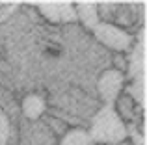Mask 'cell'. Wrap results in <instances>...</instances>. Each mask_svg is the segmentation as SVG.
I'll return each instance as SVG.
<instances>
[{"mask_svg": "<svg viewBox=\"0 0 147 145\" xmlns=\"http://www.w3.org/2000/svg\"><path fill=\"white\" fill-rule=\"evenodd\" d=\"M75 9H76L78 19L84 22V26L93 32L95 39L100 41L104 47L112 48V50H117V52H123L132 45V37H130L129 32L121 30L115 24L100 21L99 4H95V2H78Z\"/></svg>", "mask_w": 147, "mask_h": 145, "instance_id": "1", "label": "cell"}, {"mask_svg": "<svg viewBox=\"0 0 147 145\" xmlns=\"http://www.w3.org/2000/svg\"><path fill=\"white\" fill-rule=\"evenodd\" d=\"M88 136L93 143H119L129 136L125 121L119 117L115 104H104L95 113Z\"/></svg>", "mask_w": 147, "mask_h": 145, "instance_id": "2", "label": "cell"}, {"mask_svg": "<svg viewBox=\"0 0 147 145\" xmlns=\"http://www.w3.org/2000/svg\"><path fill=\"white\" fill-rule=\"evenodd\" d=\"M129 75L132 76V86L129 87V97L140 102L142 110H145V30L138 39L134 52L129 62Z\"/></svg>", "mask_w": 147, "mask_h": 145, "instance_id": "3", "label": "cell"}, {"mask_svg": "<svg viewBox=\"0 0 147 145\" xmlns=\"http://www.w3.org/2000/svg\"><path fill=\"white\" fill-rule=\"evenodd\" d=\"M125 86V75L121 69H106L97 82V89L104 104H115L117 97Z\"/></svg>", "mask_w": 147, "mask_h": 145, "instance_id": "4", "label": "cell"}, {"mask_svg": "<svg viewBox=\"0 0 147 145\" xmlns=\"http://www.w3.org/2000/svg\"><path fill=\"white\" fill-rule=\"evenodd\" d=\"M36 7L50 22H75V21H78L75 4H71V2H36Z\"/></svg>", "mask_w": 147, "mask_h": 145, "instance_id": "5", "label": "cell"}, {"mask_svg": "<svg viewBox=\"0 0 147 145\" xmlns=\"http://www.w3.org/2000/svg\"><path fill=\"white\" fill-rule=\"evenodd\" d=\"M45 112V101L39 95H28V97L22 99V115L26 119H39Z\"/></svg>", "mask_w": 147, "mask_h": 145, "instance_id": "6", "label": "cell"}, {"mask_svg": "<svg viewBox=\"0 0 147 145\" xmlns=\"http://www.w3.org/2000/svg\"><path fill=\"white\" fill-rule=\"evenodd\" d=\"M60 145H93V142L90 140L86 130L82 128H73V130L65 132V136L61 138Z\"/></svg>", "mask_w": 147, "mask_h": 145, "instance_id": "7", "label": "cell"}, {"mask_svg": "<svg viewBox=\"0 0 147 145\" xmlns=\"http://www.w3.org/2000/svg\"><path fill=\"white\" fill-rule=\"evenodd\" d=\"M7 138H9V121L0 110V145H7Z\"/></svg>", "mask_w": 147, "mask_h": 145, "instance_id": "8", "label": "cell"}]
</instances>
